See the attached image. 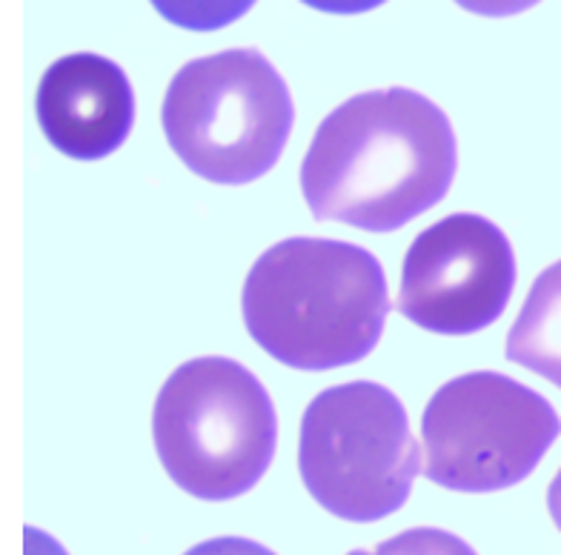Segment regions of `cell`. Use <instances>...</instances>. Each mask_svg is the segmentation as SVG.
I'll return each instance as SVG.
<instances>
[{
  "instance_id": "6da1fadb",
  "label": "cell",
  "mask_w": 561,
  "mask_h": 555,
  "mask_svg": "<svg viewBox=\"0 0 561 555\" xmlns=\"http://www.w3.org/2000/svg\"><path fill=\"white\" fill-rule=\"evenodd\" d=\"M458 149L450 118L404 86L355 95L316 129L301 193L316 221L396 232L450 193Z\"/></svg>"
},
{
  "instance_id": "7a4b0ae2",
  "label": "cell",
  "mask_w": 561,
  "mask_h": 555,
  "mask_svg": "<svg viewBox=\"0 0 561 555\" xmlns=\"http://www.w3.org/2000/svg\"><path fill=\"white\" fill-rule=\"evenodd\" d=\"M241 304L264 352L293 370L318 372L373 352L390 315V289L364 246L287 238L252 264Z\"/></svg>"
},
{
  "instance_id": "3957f363",
  "label": "cell",
  "mask_w": 561,
  "mask_h": 555,
  "mask_svg": "<svg viewBox=\"0 0 561 555\" xmlns=\"http://www.w3.org/2000/svg\"><path fill=\"white\" fill-rule=\"evenodd\" d=\"M152 436L163 470L204 501L250 493L273 464L278 415L259 378L232 358L181 363L161 386Z\"/></svg>"
},
{
  "instance_id": "277c9868",
  "label": "cell",
  "mask_w": 561,
  "mask_h": 555,
  "mask_svg": "<svg viewBox=\"0 0 561 555\" xmlns=\"http://www.w3.org/2000/svg\"><path fill=\"white\" fill-rule=\"evenodd\" d=\"M163 132L195 175L221 186L259 181L287 147L296 104L259 49L190 60L163 97Z\"/></svg>"
},
{
  "instance_id": "5b68a950",
  "label": "cell",
  "mask_w": 561,
  "mask_h": 555,
  "mask_svg": "<svg viewBox=\"0 0 561 555\" xmlns=\"http://www.w3.org/2000/svg\"><path fill=\"white\" fill-rule=\"evenodd\" d=\"M424 459L399 395L373 381L330 386L301 421L298 470L327 512L381 521L413 493Z\"/></svg>"
},
{
  "instance_id": "8992f818",
  "label": "cell",
  "mask_w": 561,
  "mask_h": 555,
  "mask_svg": "<svg viewBox=\"0 0 561 555\" xmlns=\"http://www.w3.org/2000/svg\"><path fill=\"white\" fill-rule=\"evenodd\" d=\"M561 436L553 404L502 372H467L438 390L421 415L430 482L456 493L516 487Z\"/></svg>"
},
{
  "instance_id": "52a82bcc",
  "label": "cell",
  "mask_w": 561,
  "mask_h": 555,
  "mask_svg": "<svg viewBox=\"0 0 561 555\" xmlns=\"http://www.w3.org/2000/svg\"><path fill=\"white\" fill-rule=\"evenodd\" d=\"M516 287V255L493 221L470 212L442 218L404 255L399 312L421 329L470 335L495 324Z\"/></svg>"
},
{
  "instance_id": "ba28073f",
  "label": "cell",
  "mask_w": 561,
  "mask_h": 555,
  "mask_svg": "<svg viewBox=\"0 0 561 555\" xmlns=\"http://www.w3.org/2000/svg\"><path fill=\"white\" fill-rule=\"evenodd\" d=\"M35 112L55 149L78 161H101L133 129L135 92L115 60L78 53L46 69Z\"/></svg>"
},
{
  "instance_id": "9c48e42d",
  "label": "cell",
  "mask_w": 561,
  "mask_h": 555,
  "mask_svg": "<svg viewBox=\"0 0 561 555\" xmlns=\"http://www.w3.org/2000/svg\"><path fill=\"white\" fill-rule=\"evenodd\" d=\"M507 358L561 390V261L533 284L507 335Z\"/></svg>"
},
{
  "instance_id": "30bf717a",
  "label": "cell",
  "mask_w": 561,
  "mask_h": 555,
  "mask_svg": "<svg viewBox=\"0 0 561 555\" xmlns=\"http://www.w3.org/2000/svg\"><path fill=\"white\" fill-rule=\"evenodd\" d=\"M163 21L190 32L224 30L244 18L255 0H149Z\"/></svg>"
},
{
  "instance_id": "8fae6325",
  "label": "cell",
  "mask_w": 561,
  "mask_h": 555,
  "mask_svg": "<svg viewBox=\"0 0 561 555\" xmlns=\"http://www.w3.org/2000/svg\"><path fill=\"white\" fill-rule=\"evenodd\" d=\"M350 555H479L465 539L436 530V527H415L390 541H381L376 550H353Z\"/></svg>"
},
{
  "instance_id": "7c38bea8",
  "label": "cell",
  "mask_w": 561,
  "mask_h": 555,
  "mask_svg": "<svg viewBox=\"0 0 561 555\" xmlns=\"http://www.w3.org/2000/svg\"><path fill=\"white\" fill-rule=\"evenodd\" d=\"M184 555H275L264 544L250 539H238V535H224V539H209L198 547H193Z\"/></svg>"
},
{
  "instance_id": "4fadbf2b",
  "label": "cell",
  "mask_w": 561,
  "mask_h": 555,
  "mask_svg": "<svg viewBox=\"0 0 561 555\" xmlns=\"http://www.w3.org/2000/svg\"><path fill=\"white\" fill-rule=\"evenodd\" d=\"M458 7L467 9V12H473V15H484V18H510L518 15V12H527L541 0H456Z\"/></svg>"
},
{
  "instance_id": "5bb4252c",
  "label": "cell",
  "mask_w": 561,
  "mask_h": 555,
  "mask_svg": "<svg viewBox=\"0 0 561 555\" xmlns=\"http://www.w3.org/2000/svg\"><path fill=\"white\" fill-rule=\"evenodd\" d=\"M301 3L318 9V12H330V15H362L369 9H378L387 0H301Z\"/></svg>"
},
{
  "instance_id": "9a60e30c",
  "label": "cell",
  "mask_w": 561,
  "mask_h": 555,
  "mask_svg": "<svg viewBox=\"0 0 561 555\" xmlns=\"http://www.w3.org/2000/svg\"><path fill=\"white\" fill-rule=\"evenodd\" d=\"M547 510H550V519L561 530V470L556 473L553 484L547 489Z\"/></svg>"
}]
</instances>
